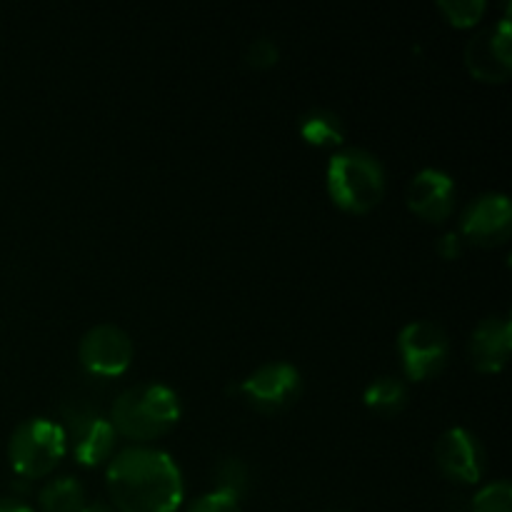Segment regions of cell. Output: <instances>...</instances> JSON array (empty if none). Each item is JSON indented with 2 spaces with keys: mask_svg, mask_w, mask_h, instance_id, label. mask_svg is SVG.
<instances>
[{
  "mask_svg": "<svg viewBox=\"0 0 512 512\" xmlns=\"http://www.w3.org/2000/svg\"><path fill=\"white\" fill-rule=\"evenodd\" d=\"M85 503H88L85 488L80 485V480L68 478V475L45 483L38 495L40 512H80Z\"/></svg>",
  "mask_w": 512,
  "mask_h": 512,
  "instance_id": "9a60e30c",
  "label": "cell"
},
{
  "mask_svg": "<svg viewBox=\"0 0 512 512\" xmlns=\"http://www.w3.org/2000/svg\"><path fill=\"white\" fill-rule=\"evenodd\" d=\"M363 403L365 408L378 415H398L408 403V388H405L403 380L383 375L365 388Z\"/></svg>",
  "mask_w": 512,
  "mask_h": 512,
  "instance_id": "2e32d148",
  "label": "cell"
},
{
  "mask_svg": "<svg viewBox=\"0 0 512 512\" xmlns=\"http://www.w3.org/2000/svg\"><path fill=\"white\" fill-rule=\"evenodd\" d=\"M470 512H512V485L508 480H495L480 488Z\"/></svg>",
  "mask_w": 512,
  "mask_h": 512,
  "instance_id": "d6986e66",
  "label": "cell"
},
{
  "mask_svg": "<svg viewBox=\"0 0 512 512\" xmlns=\"http://www.w3.org/2000/svg\"><path fill=\"white\" fill-rule=\"evenodd\" d=\"M435 465L455 483L475 485L485 475V453L468 428H450L435 443Z\"/></svg>",
  "mask_w": 512,
  "mask_h": 512,
  "instance_id": "8fae6325",
  "label": "cell"
},
{
  "mask_svg": "<svg viewBox=\"0 0 512 512\" xmlns=\"http://www.w3.org/2000/svg\"><path fill=\"white\" fill-rule=\"evenodd\" d=\"M305 143L315 148H338L345 143V123L338 113L328 108H313L300 118L298 125Z\"/></svg>",
  "mask_w": 512,
  "mask_h": 512,
  "instance_id": "5bb4252c",
  "label": "cell"
},
{
  "mask_svg": "<svg viewBox=\"0 0 512 512\" xmlns=\"http://www.w3.org/2000/svg\"><path fill=\"white\" fill-rule=\"evenodd\" d=\"M278 58H280V50L270 38H255L253 43L248 45V53H245L248 65H253V68L258 70L273 68V65L278 63Z\"/></svg>",
  "mask_w": 512,
  "mask_h": 512,
  "instance_id": "ffe728a7",
  "label": "cell"
},
{
  "mask_svg": "<svg viewBox=\"0 0 512 512\" xmlns=\"http://www.w3.org/2000/svg\"><path fill=\"white\" fill-rule=\"evenodd\" d=\"M325 188L340 210L365 215L378 208L385 195V168L363 148H345L330 158Z\"/></svg>",
  "mask_w": 512,
  "mask_h": 512,
  "instance_id": "3957f363",
  "label": "cell"
},
{
  "mask_svg": "<svg viewBox=\"0 0 512 512\" xmlns=\"http://www.w3.org/2000/svg\"><path fill=\"white\" fill-rule=\"evenodd\" d=\"M328 512H348V510H328Z\"/></svg>",
  "mask_w": 512,
  "mask_h": 512,
  "instance_id": "d4e9b609",
  "label": "cell"
},
{
  "mask_svg": "<svg viewBox=\"0 0 512 512\" xmlns=\"http://www.w3.org/2000/svg\"><path fill=\"white\" fill-rule=\"evenodd\" d=\"M512 348V325L508 315H490L475 325L468 343L470 363L480 373L495 375L508 365Z\"/></svg>",
  "mask_w": 512,
  "mask_h": 512,
  "instance_id": "4fadbf2b",
  "label": "cell"
},
{
  "mask_svg": "<svg viewBox=\"0 0 512 512\" xmlns=\"http://www.w3.org/2000/svg\"><path fill=\"white\" fill-rule=\"evenodd\" d=\"M435 248H438L440 258L455 260V258H460V253H463V238H460L458 233H445L443 238L438 240V245H435Z\"/></svg>",
  "mask_w": 512,
  "mask_h": 512,
  "instance_id": "7402d4cb",
  "label": "cell"
},
{
  "mask_svg": "<svg viewBox=\"0 0 512 512\" xmlns=\"http://www.w3.org/2000/svg\"><path fill=\"white\" fill-rule=\"evenodd\" d=\"M183 415L178 393L163 383H140L123 390L110 408V425L115 435L145 445L163 438L178 425Z\"/></svg>",
  "mask_w": 512,
  "mask_h": 512,
  "instance_id": "7a4b0ae2",
  "label": "cell"
},
{
  "mask_svg": "<svg viewBox=\"0 0 512 512\" xmlns=\"http://www.w3.org/2000/svg\"><path fill=\"white\" fill-rule=\"evenodd\" d=\"M63 433L65 443L73 450V458L83 468H95V465L110 460L115 448V430L108 418L85 403L65 405L63 410Z\"/></svg>",
  "mask_w": 512,
  "mask_h": 512,
  "instance_id": "8992f818",
  "label": "cell"
},
{
  "mask_svg": "<svg viewBox=\"0 0 512 512\" xmlns=\"http://www.w3.org/2000/svg\"><path fill=\"white\" fill-rule=\"evenodd\" d=\"M188 512H243V508H240V500L210 490L208 495H200Z\"/></svg>",
  "mask_w": 512,
  "mask_h": 512,
  "instance_id": "44dd1931",
  "label": "cell"
},
{
  "mask_svg": "<svg viewBox=\"0 0 512 512\" xmlns=\"http://www.w3.org/2000/svg\"><path fill=\"white\" fill-rule=\"evenodd\" d=\"M398 353L408 380L435 378L450 358L448 333L433 320H413L400 330Z\"/></svg>",
  "mask_w": 512,
  "mask_h": 512,
  "instance_id": "5b68a950",
  "label": "cell"
},
{
  "mask_svg": "<svg viewBox=\"0 0 512 512\" xmlns=\"http://www.w3.org/2000/svg\"><path fill=\"white\" fill-rule=\"evenodd\" d=\"M68 453L63 425L48 418L23 420L8 440L10 468L23 480H40L53 473Z\"/></svg>",
  "mask_w": 512,
  "mask_h": 512,
  "instance_id": "277c9868",
  "label": "cell"
},
{
  "mask_svg": "<svg viewBox=\"0 0 512 512\" xmlns=\"http://www.w3.org/2000/svg\"><path fill=\"white\" fill-rule=\"evenodd\" d=\"M80 512H115V508L110 503H105V500H93V503H85Z\"/></svg>",
  "mask_w": 512,
  "mask_h": 512,
  "instance_id": "cb8c5ba5",
  "label": "cell"
},
{
  "mask_svg": "<svg viewBox=\"0 0 512 512\" xmlns=\"http://www.w3.org/2000/svg\"><path fill=\"white\" fill-rule=\"evenodd\" d=\"M465 65L470 75L483 83H503L512 70V33L510 18L498 20V25L473 35L465 45Z\"/></svg>",
  "mask_w": 512,
  "mask_h": 512,
  "instance_id": "9c48e42d",
  "label": "cell"
},
{
  "mask_svg": "<svg viewBox=\"0 0 512 512\" xmlns=\"http://www.w3.org/2000/svg\"><path fill=\"white\" fill-rule=\"evenodd\" d=\"M108 493L115 512H178L185 485L165 450L133 445L108 463Z\"/></svg>",
  "mask_w": 512,
  "mask_h": 512,
  "instance_id": "6da1fadb",
  "label": "cell"
},
{
  "mask_svg": "<svg viewBox=\"0 0 512 512\" xmlns=\"http://www.w3.org/2000/svg\"><path fill=\"white\" fill-rule=\"evenodd\" d=\"M512 233V205L505 193H483L460 215V238L483 248L505 243Z\"/></svg>",
  "mask_w": 512,
  "mask_h": 512,
  "instance_id": "30bf717a",
  "label": "cell"
},
{
  "mask_svg": "<svg viewBox=\"0 0 512 512\" xmlns=\"http://www.w3.org/2000/svg\"><path fill=\"white\" fill-rule=\"evenodd\" d=\"M0 512H35V510L18 498H0Z\"/></svg>",
  "mask_w": 512,
  "mask_h": 512,
  "instance_id": "603a6c76",
  "label": "cell"
},
{
  "mask_svg": "<svg viewBox=\"0 0 512 512\" xmlns=\"http://www.w3.org/2000/svg\"><path fill=\"white\" fill-rule=\"evenodd\" d=\"M438 10L455 28H473L483 20L488 3L485 0H440Z\"/></svg>",
  "mask_w": 512,
  "mask_h": 512,
  "instance_id": "ac0fdd59",
  "label": "cell"
},
{
  "mask_svg": "<svg viewBox=\"0 0 512 512\" xmlns=\"http://www.w3.org/2000/svg\"><path fill=\"white\" fill-rule=\"evenodd\" d=\"M408 208L425 223H443L455 208V180L440 168H423L408 188Z\"/></svg>",
  "mask_w": 512,
  "mask_h": 512,
  "instance_id": "7c38bea8",
  "label": "cell"
},
{
  "mask_svg": "<svg viewBox=\"0 0 512 512\" xmlns=\"http://www.w3.org/2000/svg\"><path fill=\"white\" fill-rule=\"evenodd\" d=\"M300 390H303L300 370L283 360L260 365L240 383V393L260 413H280L290 408L300 398Z\"/></svg>",
  "mask_w": 512,
  "mask_h": 512,
  "instance_id": "ba28073f",
  "label": "cell"
},
{
  "mask_svg": "<svg viewBox=\"0 0 512 512\" xmlns=\"http://www.w3.org/2000/svg\"><path fill=\"white\" fill-rule=\"evenodd\" d=\"M245 490H248V468H245V463L238 458H225L215 468V493L240 500Z\"/></svg>",
  "mask_w": 512,
  "mask_h": 512,
  "instance_id": "e0dca14e",
  "label": "cell"
},
{
  "mask_svg": "<svg viewBox=\"0 0 512 512\" xmlns=\"http://www.w3.org/2000/svg\"><path fill=\"white\" fill-rule=\"evenodd\" d=\"M133 340L113 323L93 325L78 343V360L93 378H120L133 363Z\"/></svg>",
  "mask_w": 512,
  "mask_h": 512,
  "instance_id": "52a82bcc",
  "label": "cell"
}]
</instances>
